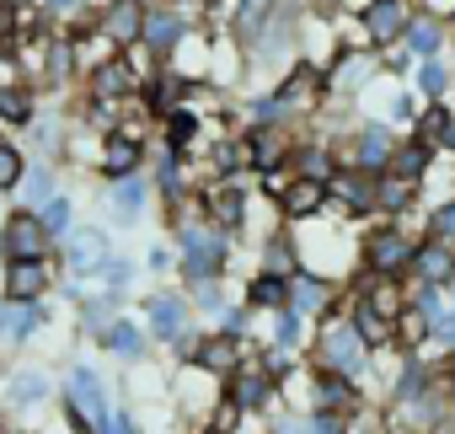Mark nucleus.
Wrapping results in <instances>:
<instances>
[{"label": "nucleus", "instance_id": "13", "mask_svg": "<svg viewBox=\"0 0 455 434\" xmlns=\"http://www.w3.org/2000/svg\"><path fill=\"white\" fill-rule=\"evenodd\" d=\"M391 145H396V134L386 129V124H364L359 129V140L343 150L359 172H386V161H391Z\"/></svg>", "mask_w": 455, "mask_h": 434}, {"label": "nucleus", "instance_id": "44", "mask_svg": "<svg viewBox=\"0 0 455 434\" xmlns=\"http://www.w3.org/2000/svg\"><path fill=\"white\" fill-rule=\"evenodd\" d=\"M17 188H22V193H28L33 204H44V198L54 193V172H49V166L38 161V166H28V172H22V182H17Z\"/></svg>", "mask_w": 455, "mask_h": 434}, {"label": "nucleus", "instance_id": "43", "mask_svg": "<svg viewBox=\"0 0 455 434\" xmlns=\"http://www.w3.org/2000/svg\"><path fill=\"white\" fill-rule=\"evenodd\" d=\"M428 381H434V375H428L418 359H407V365H402V375H396V402H412V397H423V391H428Z\"/></svg>", "mask_w": 455, "mask_h": 434}, {"label": "nucleus", "instance_id": "14", "mask_svg": "<svg viewBox=\"0 0 455 434\" xmlns=\"http://www.w3.org/2000/svg\"><path fill=\"white\" fill-rule=\"evenodd\" d=\"M97 161H102V172L118 182V177H129V172H140V161H145V140H134V134H124V129H113L108 140H102V150H97Z\"/></svg>", "mask_w": 455, "mask_h": 434}, {"label": "nucleus", "instance_id": "30", "mask_svg": "<svg viewBox=\"0 0 455 434\" xmlns=\"http://www.w3.org/2000/svg\"><path fill=\"white\" fill-rule=\"evenodd\" d=\"M247 306H258V311H284V306H290V279L258 274L252 290H247Z\"/></svg>", "mask_w": 455, "mask_h": 434}, {"label": "nucleus", "instance_id": "53", "mask_svg": "<svg viewBox=\"0 0 455 434\" xmlns=\"http://www.w3.org/2000/svg\"><path fill=\"white\" fill-rule=\"evenodd\" d=\"M0 6H12V12H17V6H28V0H0Z\"/></svg>", "mask_w": 455, "mask_h": 434}, {"label": "nucleus", "instance_id": "15", "mask_svg": "<svg viewBox=\"0 0 455 434\" xmlns=\"http://www.w3.org/2000/svg\"><path fill=\"white\" fill-rule=\"evenodd\" d=\"M332 306V285L322 274H290V311L300 317H322Z\"/></svg>", "mask_w": 455, "mask_h": 434}, {"label": "nucleus", "instance_id": "54", "mask_svg": "<svg viewBox=\"0 0 455 434\" xmlns=\"http://www.w3.org/2000/svg\"><path fill=\"white\" fill-rule=\"evenodd\" d=\"M0 333H6V301H0Z\"/></svg>", "mask_w": 455, "mask_h": 434}, {"label": "nucleus", "instance_id": "33", "mask_svg": "<svg viewBox=\"0 0 455 434\" xmlns=\"http://www.w3.org/2000/svg\"><path fill=\"white\" fill-rule=\"evenodd\" d=\"M348 322H354V333L364 338V349H380V343H391V322H386L380 311H370L364 301L354 306V317H348Z\"/></svg>", "mask_w": 455, "mask_h": 434}, {"label": "nucleus", "instance_id": "20", "mask_svg": "<svg viewBox=\"0 0 455 434\" xmlns=\"http://www.w3.org/2000/svg\"><path fill=\"white\" fill-rule=\"evenodd\" d=\"M402 44H407L418 60H434V54L444 49V22H439V17H407Z\"/></svg>", "mask_w": 455, "mask_h": 434}, {"label": "nucleus", "instance_id": "8", "mask_svg": "<svg viewBox=\"0 0 455 434\" xmlns=\"http://www.w3.org/2000/svg\"><path fill=\"white\" fill-rule=\"evenodd\" d=\"M49 279H54V274H49L44 258H6V301L33 306V301H44Z\"/></svg>", "mask_w": 455, "mask_h": 434}, {"label": "nucleus", "instance_id": "29", "mask_svg": "<svg viewBox=\"0 0 455 434\" xmlns=\"http://www.w3.org/2000/svg\"><path fill=\"white\" fill-rule=\"evenodd\" d=\"M44 327V311H38V301L33 306H17V301H6V333H0V343H22V338H33Z\"/></svg>", "mask_w": 455, "mask_h": 434}, {"label": "nucleus", "instance_id": "1", "mask_svg": "<svg viewBox=\"0 0 455 434\" xmlns=\"http://www.w3.org/2000/svg\"><path fill=\"white\" fill-rule=\"evenodd\" d=\"M182 274L198 279V285H214L225 274V231L182 226Z\"/></svg>", "mask_w": 455, "mask_h": 434}, {"label": "nucleus", "instance_id": "2", "mask_svg": "<svg viewBox=\"0 0 455 434\" xmlns=\"http://www.w3.org/2000/svg\"><path fill=\"white\" fill-rule=\"evenodd\" d=\"M359 258L370 263V274H375V279H402V274L412 269V242H407L396 226H380V231H370V237H364Z\"/></svg>", "mask_w": 455, "mask_h": 434}, {"label": "nucleus", "instance_id": "47", "mask_svg": "<svg viewBox=\"0 0 455 434\" xmlns=\"http://www.w3.org/2000/svg\"><path fill=\"white\" fill-rule=\"evenodd\" d=\"M295 166H300V177H316V182H327V177H332V156H327L322 145H316V150H306Z\"/></svg>", "mask_w": 455, "mask_h": 434}, {"label": "nucleus", "instance_id": "35", "mask_svg": "<svg viewBox=\"0 0 455 434\" xmlns=\"http://www.w3.org/2000/svg\"><path fill=\"white\" fill-rule=\"evenodd\" d=\"M38 221H44L49 237H70V231H76V221H70V198H65V193H49V198L38 204Z\"/></svg>", "mask_w": 455, "mask_h": 434}, {"label": "nucleus", "instance_id": "7", "mask_svg": "<svg viewBox=\"0 0 455 434\" xmlns=\"http://www.w3.org/2000/svg\"><path fill=\"white\" fill-rule=\"evenodd\" d=\"M140 22H145V0H108L102 17H97V33L118 49H134L140 44Z\"/></svg>", "mask_w": 455, "mask_h": 434}, {"label": "nucleus", "instance_id": "51", "mask_svg": "<svg viewBox=\"0 0 455 434\" xmlns=\"http://www.w3.org/2000/svg\"><path fill=\"white\" fill-rule=\"evenodd\" d=\"M44 6H49L54 17H76V12H81V0H44Z\"/></svg>", "mask_w": 455, "mask_h": 434}, {"label": "nucleus", "instance_id": "28", "mask_svg": "<svg viewBox=\"0 0 455 434\" xmlns=\"http://www.w3.org/2000/svg\"><path fill=\"white\" fill-rule=\"evenodd\" d=\"M418 140L434 150V145H455V113L444 108V102H434L423 118H418Z\"/></svg>", "mask_w": 455, "mask_h": 434}, {"label": "nucleus", "instance_id": "22", "mask_svg": "<svg viewBox=\"0 0 455 434\" xmlns=\"http://www.w3.org/2000/svg\"><path fill=\"white\" fill-rule=\"evenodd\" d=\"M145 198H150V182H145L140 172H129V177L113 182V209H118V221H124V226H134L140 214H145Z\"/></svg>", "mask_w": 455, "mask_h": 434}, {"label": "nucleus", "instance_id": "31", "mask_svg": "<svg viewBox=\"0 0 455 434\" xmlns=\"http://www.w3.org/2000/svg\"><path fill=\"white\" fill-rule=\"evenodd\" d=\"M44 70H49V86H65V81L76 76V44H70V38H49Z\"/></svg>", "mask_w": 455, "mask_h": 434}, {"label": "nucleus", "instance_id": "32", "mask_svg": "<svg viewBox=\"0 0 455 434\" xmlns=\"http://www.w3.org/2000/svg\"><path fill=\"white\" fill-rule=\"evenodd\" d=\"M295 258H300V247H295L290 237H274V242H263V274H274V279H290V274H295Z\"/></svg>", "mask_w": 455, "mask_h": 434}, {"label": "nucleus", "instance_id": "17", "mask_svg": "<svg viewBox=\"0 0 455 434\" xmlns=\"http://www.w3.org/2000/svg\"><path fill=\"white\" fill-rule=\"evenodd\" d=\"M236 359H242V349H236V338H231V333H220V338H198V343H193V365H204L209 375H236Z\"/></svg>", "mask_w": 455, "mask_h": 434}, {"label": "nucleus", "instance_id": "55", "mask_svg": "<svg viewBox=\"0 0 455 434\" xmlns=\"http://www.w3.org/2000/svg\"><path fill=\"white\" fill-rule=\"evenodd\" d=\"M198 434H220V429H198Z\"/></svg>", "mask_w": 455, "mask_h": 434}, {"label": "nucleus", "instance_id": "49", "mask_svg": "<svg viewBox=\"0 0 455 434\" xmlns=\"http://www.w3.org/2000/svg\"><path fill=\"white\" fill-rule=\"evenodd\" d=\"M306 429H311V434H343V413H316Z\"/></svg>", "mask_w": 455, "mask_h": 434}, {"label": "nucleus", "instance_id": "46", "mask_svg": "<svg viewBox=\"0 0 455 434\" xmlns=\"http://www.w3.org/2000/svg\"><path fill=\"white\" fill-rule=\"evenodd\" d=\"M428 242H444V247H455V204L434 209V221H428Z\"/></svg>", "mask_w": 455, "mask_h": 434}, {"label": "nucleus", "instance_id": "16", "mask_svg": "<svg viewBox=\"0 0 455 434\" xmlns=\"http://www.w3.org/2000/svg\"><path fill=\"white\" fill-rule=\"evenodd\" d=\"M407 274H418L423 285H450L455 279V253L444 242H423V247H412V269Z\"/></svg>", "mask_w": 455, "mask_h": 434}, {"label": "nucleus", "instance_id": "10", "mask_svg": "<svg viewBox=\"0 0 455 434\" xmlns=\"http://www.w3.org/2000/svg\"><path fill=\"white\" fill-rule=\"evenodd\" d=\"M279 209H284V221H316L327 209V182L295 172V182H284V193H279Z\"/></svg>", "mask_w": 455, "mask_h": 434}, {"label": "nucleus", "instance_id": "26", "mask_svg": "<svg viewBox=\"0 0 455 434\" xmlns=\"http://www.w3.org/2000/svg\"><path fill=\"white\" fill-rule=\"evenodd\" d=\"M370 70H375L370 60H354V54H343V60H338V65H332V70H327L322 81H327V86H332L338 97H348V92H359V86L370 81Z\"/></svg>", "mask_w": 455, "mask_h": 434}, {"label": "nucleus", "instance_id": "27", "mask_svg": "<svg viewBox=\"0 0 455 434\" xmlns=\"http://www.w3.org/2000/svg\"><path fill=\"white\" fill-rule=\"evenodd\" d=\"M49 397V375L44 370H17L12 381H6V402L12 407H33V402H44Z\"/></svg>", "mask_w": 455, "mask_h": 434}, {"label": "nucleus", "instance_id": "9", "mask_svg": "<svg viewBox=\"0 0 455 434\" xmlns=\"http://www.w3.org/2000/svg\"><path fill=\"white\" fill-rule=\"evenodd\" d=\"M182 33H188L182 12H172V6H145V22H140V49H150V54H172V49L182 44Z\"/></svg>", "mask_w": 455, "mask_h": 434}, {"label": "nucleus", "instance_id": "3", "mask_svg": "<svg viewBox=\"0 0 455 434\" xmlns=\"http://www.w3.org/2000/svg\"><path fill=\"white\" fill-rule=\"evenodd\" d=\"M54 237L44 231L38 209H17L6 226H0V258H49Z\"/></svg>", "mask_w": 455, "mask_h": 434}, {"label": "nucleus", "instance_id": "42", "mask_svg": "<svg viewBox=\"0 0 455 434\" xmlns=\"http://www.w3.org/2000/svg\"><path fill=\"white\" fill-rule=\"evenodd\" d=\"M22 172H28V156H22L12 140H0V193H12V188L22 182Z\"/></svg>", "mask_w": 455, "mask_h": 434}, {"label": "nucleus", "instance_id": "21", "mask_svg": "<svg viewBox=\"0 0 455 434\" xmlns=\"http://www.w3.org/2000/svg\"><path fill=\"white\" fill-rule=\"evenodd\" d=\"M145 311H150V333H156V338H182V327H188V306H182L177 295H150Z\"/></svg>", "mask_w": 455, "mask_h": 434}, {"label": "nucleus", "instance_id": "24", "mask_svg": "<svg viewBox=\"0 0 455 434\" xmlns=\"http://www.w3.org/2000/svg\"><path fill=\"white\" fill-rule=\"evenodd\" d=\"M231 402H236L242 413L268 407V375H263V370H236V375H231Z\"/></svg>", "mask_w": 455, "mask_h": 434}, {"label": "nucleus", "instance_id": "39", "mask_svg": "<svg viewBox=\"0 0 455 434\" xmlns=\"http://www.w3.org/2000/svg\"><path fill=\"white\" fill-rule=\"evenodd\" d=\"M198 129H204V124H198L188 108H172V113H166V145H172V150H188V145L198 140Z\"/></svg>", "mask_w": 455, "mask_h": 434}, {"label": "nucleus", "instance_id": "4", "mask_svg": "<svg viewBox=\"0 0 455 434\" xmlns=\"http://www.w3.org/2000/svg\"><path fill=\"white\" fill-rule=\"evenodd\" d=\"M316 359H322V370H338V375L364 370V338L354 333V322H332L316 343Z\"/></svg>", "mask_w": 455, "mask_h": 434}, {"label": "nucleus", "instance_id": "50", "mask_svg": "<svg viewBox=\"0 0 455 434\" xmlns=\"http://www.w3.org/2000/svg\"><path fill=\"white\" fill-rule=\"evenodd\" d=\"M33 140H38L44 150H54V145H60V124H49V118H44V124L33 129Z\"/></svg>", "mask_w": 455, "mask_h": 434}, {"label": "nucleus", "instance_id": "23", "mask_svg": "<svg viewBox=\"0 0 455 434\" xmlns=\"http://www.w3.org/2000/svg\"><path fill=\"white\" fill-rule=\"evenodd\" d=\"M428 145L423 140H402V145H391V161H386V172H396V177H407V182H418L423 172H428Z\"/></svg>", "mask_w": 455, "mask_h": 434}, {"label": "nucleus", "instance_id": "18", "mask_svg": "<svg viewBox=\"0 0 455 434\" xmlns=\"http://www.w3.org/2000/svg\"><path fill=\"white\" fill-rule=\"evenodd\" d=\"M311 402H316V413H354V386H348V375H338V370L311 375Z\"/></svg>", "mask_w": 455, "mask_h": 434}, {"label": "nucleus", "instance_id": "34", "mask_svg": "<svg viewBox=\"0 0 455 434\" xmlns=\"http://www.w3.org/2000/svg\"><path fill=\"white\" fill-rule=\"evenodd\" d=\"M0 118L6 124H28L33 118V97L22 81H0Z\"/></svg>", "mask_w": 455, "mask_h": 434}, {"label": "nucleus", "instance_id": "37", "mask_svg": "<svg viewBox=\"0 0 455 434\" xmlns=\"http://www.w3.org/2000/svg\"><path fill=\"white\" fill-rule=\"evenodd\" d=\"M102 258H108V237L102 231H76L70 237V263L76 269H97Z\"/></svg>", "mask_w": 455, "mask_h": 434}, {"label": "nucleus", "instance_id": "12", "mask_svg": "<svg viewBox=\"0 0 455 434\" xmlns=\"http://www.w3.org/2000/svg\"><path fill=\"white\" fill-rule=\"evenodd\" d=\"M134 86H140V81H134V60H129V54L102 60V65L92 70V102H124Z\"/></svg>", "mask_w": 455, "mask_h": 434}, {"label": "nucleus", "instance_id": "11", "mask_svg": "<svg viewBox=\"0 0 455 434\" xmlns=\"http://www.w3.org/2000/svg\"><path fill=\"white\" fill-rule=\"evenodd\" d=\"M204 214H209L220 231H236V226L247 221V198H242V188L225 182V177L209 182V188H204Z\"/></svg>", "mask_w": 455, "mask_h": 434}, {"label": "nucleus", "instance_id": "5", "mask_svg": "<svg viewBox=\"0 0 455 434\" xmlns=\"http://www.w3.org/2000/svg\"><path fill=\"white\" fill-rule=\"evenodd\" d=\"M65 402H70V407L97 429V434H108L113 413H108V391H102V375H97V370H86V365H81V370L70 375V397H65Z\"/></svg>", "mask_w": 455, "mask_h": 434}, {"label": "nucleus", "instance_id": "48", "mask_svg": "<svg viewBox=\"0 0 455 434\" xmlns=\"http://www.w3.org/2000/svg\"><path fill=\"white\" fill-rule=\"evenodd\" d=\"M81 317H86V327H113V295L86 301V306H81Z\"/></svg>", "mask_w": 455, "mask_h": 434}, {"label": "nucleus", "instance_id": "25", "mask_svg": "<svg viewBox=\"0 0 455 434\" xmlns=\"http://www.w3.org/2000/svg\"><path fill=\"white\" fill-rule=\"evenodd\" d=\"M412 193H418V182H407V177H396V172H375V209L396 214V209L412 204Z\"/></svg>", "mask_w": 455, "mask_h": 434}, {"label": "nucleus", "instance_id": "41", "mask_svg": "<svg viewBox=\"0 0 455 434\" xmlns=\"http://www.w3.org/2000/svg\"><path fill=\"white\" fill-rule=\"evenodd\" d=\"M108 349H113L118 359H140V354H145V338H140L134 322H113V327H108Z\"/></svg>", "mask_w": 455, "mask_h": 434}, {"label": "nucleus", "instance_id": "45", "mask_svg": "<svg viewBox=\"0 0 455 434\" xmlns=\"http://www.w3.org/2000/svg\"><path fill=\"white\" fill-rule=\"evenodd\" d=\"M300 322H306V317L290 311V306L274 311V343H279V349H295V343H300Z\"/></svg>", "mask_w": 455, "mask_h": 434}, {"label": "nucleus", "instance_id": "19", "mask_svg": "<svg viewBox=\"0 0 455 434\" xmlns=\"http://www.w3.org/2000/svg\"><path fill=\"white\" fill-rule=\"evenodd\" d=\"M332 182V198L338 204H348V209H375V172H332L327 177Z\"/></svg>", "mask_w": 455, "mask_h": 434}, {"label": "nucleus", "instance_id": "36", "mask_svg": "<svg viewBox=\"0 0 455 434\" xmlns=\"http://www.w3.org/2000/svg\"><path fill=\"white\" fill-rule=\"evenodd\" d=\"M182 92H188L182 76H156V81L145 86V102H150L156 113H172V108H182Z\"/></svg>", "mask_w": 455, "mask_h": 434}, {"label": "nucleus", "instance_id": "52", "mask_svg": "<svg viewBox=\"0 0 455 434\" xmlns=\"http://www.w3.org/2000/svg\"><path fill=\"white\" fill-rule=\"evenodd\" d=\"M242 327H247V311H225V333H231V338H236Z\"/></svg>", "mask_w": 455, "mask_h": 434}, {"label": "nucleus", "instance_id": "6", "mask_svg": "<svg viewBox=\"0 0 455 434\" xmlns=\"http://www.w3.org/2000/svg\"><path fill=\"white\" fill-rule=\"evenodd\" d=\"M359 28H364V49H391L396 38H402V28H407V6L402 0H370V6L359 12Z\"/></svg>", "mask_w": 455, "mask_h": 434}, {"label": "nucleus", "instance_id": "38", "mask_svg": "<svg viewBox=\"0 0 455 434\" xmlns=\"http://www.w3.org/2000/svg\"><path fill=\"white\" fill-rule=\"evenodd\" d=\"M455 86V70L450 65H439V60H423V70H418V92L428 97V102H444V92Z\"/></svg>", "mask_w": 455, "mask_h": 434}, {"label": "nucleus", "instance_id": "40", "mask_svg": "<svg viewBox=\"0 0 455 434\" xmlns=\"http://www.w3.org/2000/svg\"><path fill=\"white\" fill-rule=\"evenodd\" d=\"M364 306H370V311H380V317L391 322V317H396V311H402L407 301H402V290H396V279H375V285L364 290Z\"/></svg>", "mask_w": 455, "mask_h": 434}]
</instances>
